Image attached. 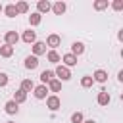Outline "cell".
<instances>
[{"instance_id": "obj_4", "label": "cell", "mask_w": 123, "mask_h": 123, "mask_svg": "<svg viewBox=\"0 0 123 123\" xmlns=\"http://www.w3.org/2000/svg\"><path fill=\"white\" fill-rule=\"evenodd\" d=\"M4 40H6V44H8V46H15V44H17V40H19V35H17L15 31H8V33L4 35Z\"/></svg>"}, {"instance_id": "obj_23", "label": "cell", "mask_w": 123, "mask_h": 123, "mask_svg": "<svg viewBox=\"0 0 123 123\" xmlns=\"http://www.w3.org/2000/svg\"><path fill=\"white\" fill-rule=\"evenodd\" d=\"M40 21H42V15H40L38 12H35V13L29 15V23H31V25H38Z\"/></svg>"}, {"instance_id": "obj_19", "label": "cell", "mask_w": 123, "mask_h": 123, "mask_svg": "<svg viewBox=\"0 0 123 123\" xmlns=\"http://www.w3.org/2000/svg\"><path fill=\"white\" fill-rule=\"evenodd\" d=\"M12 54H13V46H8V44L0 46V56L2 58H10Z\"/></svg>"}, {"instance_id": "obj_2", "label": "cell", "mask_w": 123, "mask_h": 123, "mask_svg": "<svg viewBox=\"0 0 123 123\" xmlns=\"http://www.w3.org/2000/svg\"><path fill=\"white\" fill-rule=\"evenodd\" d=\"M46 46H50L52 50H56L60 44H62V37L60 35H56V33H52V35H48V38H46V42H44Z\"/></svg>"}, {"instance_id": "obj_3", "label": "cell", "mask_w": 123, "mask_h": 123, "mask_svg": "<svg viewBox=\"0 0 123 123\" xmlns=\"http://www.w3.org/2000/svg\"><path fill=\"white\" fill-rule=\"evenodd\" d=\"M60 106H62V100H60L58 96H48V98H46V108H48V110L56 111V110H60Z\"/></svg>"}, {"instance_id": "obj_13", "label": "cell", "mask_w": 123, "mask_h": 123, "mask_svg": "<svg viewBox=\"0 0 123 123\" xmlns=\"http://www.w3.org/2000/svg\"><path fill=\"white\" fill-rule=\"evenodd\" d=\"M25 67H27V69H37V67H38V58L27 56V58H25Z\"/></svg>"}, {"instance_id": "obj_7", "label": "cell", "mask_w": 123, "mask_h": 123, "mask_svg": "<svg viewBox=\"0 0 123 123\" xmlns=\"http://www.w3.org/2000/svg\"><path fill=\"white\" fill-rule=\"evenodd\" d=\"M83 52H85V44H83L81 40H75V42L71 44V54L77 58V56H81Z\"/></svg>"}, {"instance_id": "obj_15", "label": "cell", "mask_w": 123, "mask_h": 123, "mask_svg": "<svg viewBox=\"0 0 123 123\" xmlns=\"http://www.w3.org/2000/svg\"><path fill=\"white\" fill-rule=\"evenodd\" d=\"M52 12L56 13V15H62L63 12H65V2H56V4H52Z\"/></svg>"}, {"instance_id": "obj_12", "label": "cell", "mask_w": 123, "mask_h": 123, "mask_svg": "<svg viewBox=\"0 0 123 123\" xmlns=\"http://www.w3.org/2000/svg\"><path fill=\"white\" fill-rule=\"evenodd\" d=\"M40 54H46V44L44 42H35L33 44V56H40Z\"/></svg>"}, {"instance_id": "obj_22", "label": "cell", "mask_w": 123, "mask_h": 123, "mask_svg": "<svg viewBox=\"0 0 123 123\" xmlns=\"http://www.w3.org/2000/svg\"><path fill=\"white\" fill-rule=\"evenodd\" d=\"M48 88H50L52 92H58V90L62 88V81H58V79L54 77V79H52V81L48 83Z\"/></svg>"}, {"instance_id": "obj_28", "label": "cell", "mask_w": 123, "mask_h": 123, "mask_svg": "<svg viewBox=\"0 0 123 123\" xmlns=\"http://www.w3.org/2000/svg\"><path fill=\"white\" fill-rule=\"evenodd\" d=\"M111 8H113L115 12H121V10H123V0H115V2H111Z\"/></svg>"}, {"instance_id": "obj_27", "label": "cell", "mask_w": 123, "mask_h": 123, "mask_svg": "<svg viewBox=\"0 0 123 123\" xmlns=\"http://www.w3.org/2000/svg\"><path fill=\"white\" fill-rule=\"evenodd\" d=\"M71 123H83V113L81 111H75L71 115Z\"/></svg>"}, {"instance_id": "obj_9", "label": "cell", "mask_w": 123, "mask_h": 123, "mask_svg": "<svg viewBox=\"0 0 123 123\" xmlns=\"http://www.w3.org/2000/svg\"><path fill=\"white\" fill-rule=\"evenodd\" d=\"M21 38H23V42H27V44H35V42H37V33L29 29V31H25V33H23V37H21Z\"/></svg>"}, {"instance_id": "obj_10", "label": "cell", "mask_w": 123, "mask_h": 123, "mask_svg": "<svg viewBox=\"0 0 123 123\" xmlns=\"http://www.w3.org/2000/svg\"><path fill=\"white\" fill-rule=\"evenodd\" d=\"M92 81H96V83H106V81H108V73H106L104 69H96L94 75H92Z\"/></svg>"}, {"instance_id": "obj_1", "label": "cell", "mask_w": 123, "mask_h": 123, "mask_svg": "<svg viewBox=\"0 0 123 123\" xmlns=\"http://www.w3.org/2000/svg\"><path fill=\"white\" fill-rule=\"evenodd\" d=\"M54 75H58V81H69V79H71V71H69V67H65V65H62V63L56 67Z\"/></svg>"}, {"instance_id": "obj_24", "label": "cell", "mask_w": 123, "mask_h": 123, "mask_svg": "<svg viewBox=\"0 0 123 123\" xmlns=\"http://www.w3.org/2000/svg\"><path fill=\"white\" fill-rule=\"evenodd\" d=\"M108 6H110L108 0H96V2H94V10H106Z\"/></svg>"}, {"instance_id": "obj_18", "label": "cell", "mask_w": 123, "mask_h": 123, "mask_svg": "<svg viewBox=\"0 0 123 123\" xmlns=\"http://www.w3.org/2000/svg\"><path fill=\"white\" fill-rule=\"evenodd\" d=\"M25 100H27V94H25L21 88L13 92V102H15V104H21V102H25Z\"/></svg>"}, {"instance_id": "obj_8", "label": "cell", "mask_w": 123, "mask_h": 123, "mask_svg": "<svg viewBox=\"0 0 123 123\" xmlns=\"http://www.w3.org/2000/svg\"><path fill=\"white\" fill-rule=\"evenodd\" d=\"M62 65H65V67H73V65H77V58L69 52V54H65V56H62Z\"/></svg>"}, {"instance_id": "obj_25", "label": "cell", "mask_w": 123, "mask_h": 123, "mask_svg": "<svg viewBox=\"0 0 123 123\" xmlns=\"http://www.w3.org/2000/svg\"><path fill=\"white\" fill-rule=\"evenodd\" d=\"M15 10H17V13H25V12L29 10V4H27V2H17V4H15Z\"/></svg>"}, {"instance_id": "obj_11", "label": "cell", "mask_w": 123, "mask_h": 123, "mask_svg": "<svg viewBox=\"0 0 123 123\" xmlns=\"http://www.w3.org/2000/svg\"><path fill=\"white\" fill-rule=\"evenodd\" d=\"M19 104H15L13 100H8L6 104H4V110H6V113H10V115H13V113H17L19 111V108H17Z\"/></svg>"}, {"instance_id": "obj_29", "label": "cell", "mask_w": 123, "mask_h": 123, "mask_svg": "<svg viewBox=\"0 0 123 123\" xmlns=\"http://www.w3.org/2000/svg\"><path fill=\"white\" fill-rule=\"evenodd\" d=\"M6 85H8V75L0 73V86H6Z\"/></svg>"}, {"instance_id": "obj_26", "label": "cell", "mask_w": 123, "mask_h": 123, "mask_svg": "<svg viewBox=\"0 0 123 123\" xmlns=\"http://www.w3.org/2000/svg\"><path fill=\"white\" fill-rule=\"evenodd\" d=\"M92 83H94V81H92V77H88V75L81 79V86H83V88H90V86H92Z\"/></svg>"}, {"instance_id": "obj_16", "label": "cell", "mask_w": 123, "mask_h": 123, "mask_svg": "<svg viewBox=\"0 0 123 123\" xmlns=\"http://www.w3.org/2000/svg\"><path fill=\"white\" fill-rule=\"evenodd\" d=\"M52 79H54V71H50V69H44V71L40 73V81H42V85L50 83Z\"/></svg>"}, {"instance_id": "obj_20", "label": "cell", "mask_w": 123, "mask_h": 123, "mask_svg": "<svg viewBox=\"0 0 123 123\" xmlns=\"http://www.w3.org/2000/svg\"><path fill=\"white\" fill-rule=\"evenodd\" d=\"M46 58H48V62H52V63H60V62H62V58H60V54H58L56 50H50V52L46 54Z\"/></svg>"}, {"instance_id": "obj_5", "label": "cell", "mask_w": 123, "mask_h": 123, "mask_svg": "<svg viewBox=\"0 0 123 123\" xmlns=\"http://www.w3.org/2000/svg\"><path fill=\"white\" fill-rule=\"evenodd\" d=\"M46 92H48V86H46V85H38V86L33 88V94H35V98H38V100L46 98Z\"/></svg>"}, {"instance_id": "obj_17", "label": "cell", "mask_w": 123, "mask_h": 123, "mask_svg": "<svg viewBox=\"0 0 123 123\" xmlns=\"http://www.w3.org/2000/svg\"><path fill=\"white\" fill-rule=\"evenodd\" d=\"M33 88H35V83H33L31 79H23V81H21V90H23L25 94H27V92H31Z\"/></svg>"}, {"instance_id": "obj_32", "label": "cell", "mask_w": 123, "mask_h": 123, "mask_svg": "<svg viewBox=\"0 0 123 123\" xmlns=\"http://www.w3.org/2000/svg\"><path fill=\"white\" fill-rule=\"evenodd\" d=\"M6 123H13V121H6Z\"/></svg>"}, {"instance_id": "obj_21", "label": "cell", "mask_w": 123, "mask_h": 123, "mask_svg": "<svg viewBox=\"0 0 123 123\" xmlns=\"http://www.w3.org/2000/svg\"><path fill=\"white\" fill-rule=\"evenodd\" d=\"M4 13H6L8 17H15V15H17V10H15V4H8V6L4 8Z\"/></svg>"}, {"instance_id": "obj_6", "label": "cell", "mask_w": 123, "mask_h": 123, "mask_svg": "<svg viewBox=\"0 0 123 123\" xmlns=\"http://www.w3.org/2000/svg\"><path fill=\"white\" fill-rule=\"evenodd\" d=\"M37 10H38L40 15H42V13H48V12L52 10V4H50L48 0H40V2H37Z\"/></svg>"}, {"instance_id": "obj_33", "label": "cell", "mask_w": 123, "mask_h": 123, "mask_svg": "<svg viewBox=\"0 0 123 123\" xmlns=\"http://www.w3.org/2000/svg\"><path fill=\"white\" fill-rule=\"evenodd\" d=\"M0 42H2V40H0Z\"/></svg>"}, {"instance_id": "obj_31", "label": "cell", "mask_w": 123, "mask_h": 123, "mask_svg": "<svg viewBox=\"0 0 123 123\" xmlns=\"http://www.w3.org/2000/svg\"><path fill=\"white\" fill-rule=\"evenodd\" d=\"M2 10H4V6H2V4H0V12H2Z\"/></svg>"}, {"instance_id": "obj_14", "label": "cell", "mask_w": 123, "mask_h": 123, "mask_svg": "<svg viewBox=\"0 0 123 123\" xmlns=\"http://www.w3.org/2000/svg\"><path fill=\"white\" fill-rule=\"evenodd\" d=\"M96 100H98V104H100V106H108L111 98H110V94H108L106 90H102V92H98V98H96Z\"/></svg>"}, {"instance_id": "obj_30", "label": "cell", "mask_w": 123, "mask_h": 123, "mask_svg": "<svg viewBox=\"0 0 123 123\" xmlns=\"http://www.w3.org/2000/svg\"><path fill=\"white\" fill-rule=\"evenodd\" d=\"M83 123H96L94 119H86V121H83Z\"/></svg>"}]
</instances>
